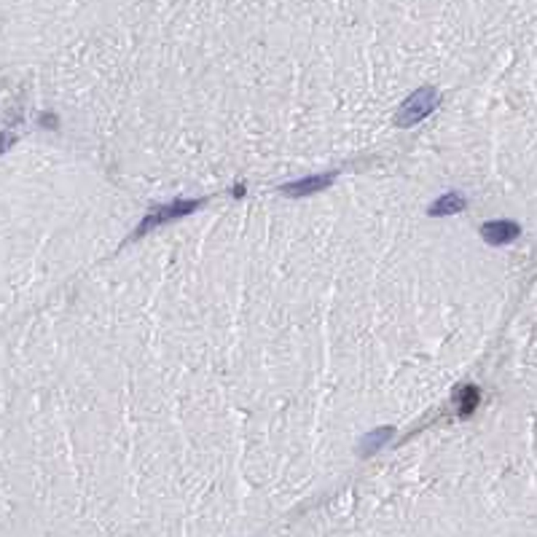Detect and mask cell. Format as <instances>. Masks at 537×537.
<instances>
[{
    "instance_id": "6da1fadb",
    "label": "cell",
    "mask_w": 537,
    "mask_h": 537,
    "mask_svg": "<svg viewBox=\"0 0 537 537\" xmlns=\"http://www.w3.org/2000/svg\"><path fill=\"white\" fill-rule=\"evenodd\" d=\"M202 205H205L202 199H178V202H169V205L153 207V210L143 218V223L135 228L132 239H140V237H145V234L153 231V228H162L164 223H172V221H178V218H186L191 212H196Z\"/></svg>"
},
{
    "instance_id": "7a4b0ae2",
    "label": "cell",
    "mask_w": 537,
    "mask_h": 537,
    "mask_svg": "<svg viewBox=\"0 0 537 537\" xmlns=\"http://www.w3.org/2000/svg\"><path fill=\"white\" fill-rule=\"evenodd\" d=\"M438 100H441V97H438V92H435L433 86H422V89H416L411 97L400 105L395 124L398 126H414V124H419V121H425V119H427V116L435 110Z\"/></svg>"
},
{
    "instance_id": "3957f363",
    "label": "cell",
    "mask_w": 537,
    "mask_h": 537,
    "mask_svg": "<svg viewBox=\"0 0 537 537\" xmlns=\"http://www.w3.org/2000/svg\"><path fill=\"white\" fill-rule=\"evenodd\" d=\"M336 180V172H328V175H312V178H301V180H293V183H285L280 188V194L285 196H309V194H317L323 188H328Z\"/></svg>"
},
{
    "instance_id": "277c9868",
    "label": "cell",
    "mask_w": 537,
    "mask_h": 537,
    "mask_svg": "<svg viewBox=\"0 0 537 537\" xmlns=\"http://www.w3.org/2000/svg\"><path fill=\"white\" fill-rule=\"evenodd\" d=\"M518 234H521V226L513 223V221H489L481 226V237L489 242V245H508L513 242Z\"/></svg>"
},
{
    "instance_id": "5b68a950",
    "label": "cell",
    "mask_w": 537,
    "mask_h": 537,
    "mask_svg": "<svg viewBox=\"0 0 537 537\" xmlns=\"http://www.w3.org/2000/svg\"><path fill=\"white\" fill-rule=\"evenodd\" d=\"M468 207V199L459 194V191H449V194H441L433 205L427 207V212L435 215V218H443V215H454V212H462Z\"/></svg>"
},
{
    "instance_id": "8992f818",
    "label": "cell",
    "mask_w": 537,
    "mask_h": 537,
    "mask_svg": "<svg viewBox=\"0 0 537 537\" xmlns=\"http://www.w3.org/2000/svg\"><path fill=\"white\" fill-rule=\"evenodd\" d=\"M393 438V427H379V430H371L368 435H363V441H360V446H357V452L363 457L373 454V452H379L387 441Z\"/></svg>"
},
{
    "instance_id": "52a82bcc",
    "label": "cell",
    "mask_w": 537,
    "mask_h": 537,
    "mask_svg": "<svg viewBox=\"0 0 537 537\" xmlns=\"http://www.w3.org/2000/svg\"><path fill=\"white\" fill-rule=\"evenodd\" d=\"M475 406H478V390L475 387H462V393H459V416L462 419L470 416L475 411Z\"/></svg>"
},
{
    "instance_id": "ba28073f",
    "label": "cell",
    "mask_w": 537,
    "mask_h": 537,
    "mask_svg": "<svg viewBox=\"0 0 537 537\" xmlns=\"http://www.w3.org/2000/svg\"><path fill=\"white\" fill-rule=\"evenodd\" d=\"M14 140H17V137H14L11 132H0V153H3V151H8V148L14 145Z\"/></svg>"
}]
</instances>
